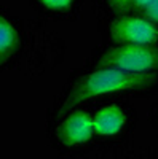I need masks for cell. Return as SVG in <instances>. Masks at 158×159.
Here are the masks:
<instances>
[{
	"mask_svg": "<svg viewBox=\"0 0 158 159\" xmlns=\"http://www.w3.org/2000/svg\"><path fill=\"white\" fill-rule=\"evenodd\" d=\"M40 2L48 7V8H53V10H62V8H67L72 5L74 0H40Z\"/></svg>",
	"mask_w": 158,
	"mask_h": 159,
	"instance_id": "obj_8",
	"label": "cell"
},
{
	"mask_svg": "<svg viewBox=\"0 0 158 159\" xmlns=\"http://www.w3.org/2000/svg\"><path fill=\"white\" fill-rule=\"evenodd\" d=\"M153 0H134L133 2V8H141V10H146Z\"/></svg>",
	"mask_w": 158,
	"mask_h": 159,
	"instance_id": "obj_10",
	"label": "cell"
},
{
	"mask_svg": "<svg viewBox=\"0 0 158 159\" xmlns=\"http://www.w3.org/2000/svg\"><path fill=\"white\" fill-rule=\"evenodd\" d=\"M144 15L147 16V19L158 22V0H153V2L144 10Z\"/></svg>",
	"mask_w": 158,
	"mask_h": 159,
	"instance_id": "obj_9",
	"label": "cell"
},
{
	"mask_svg": "<svg viewBox=\"0 0 158 159\" xmlns=\"http://www.w3.org/2000/svg\"><path fill=\"white\" fill-rule=\"evenodd\" d=\"M93 132V118L83 111H74L61 123L58 137L64 145H77L88 140Z\"/></svg>",
	"mask_w": 158,
	"mask_h": 159,
	"instance_id": "obj_4",
	"label": "cell"
},
{
	"mask_svg": "<svg viewBox=\"0 0 158 159\" xmlns=\"http://www.w3.org/2000/svg\"><path fill=\"white\" fill-rule=\"evenodd\" d=\"M110 37L117 43L152 45L158 37V32L147 19L136 16H123L112 22Z\"/></svg>",
	"mask_w": 158,
	"mask_h": 159,
	"instance_id": "obj_3",
	"label": "cell"
},
{
	"mask_svg": "<svg viewBox=\"0 0 158 159\" xmlns=\"http://www.w3.org/2000/svg\"><path fill=\"white\" fill-rule=\"evenodd\" d=\"M18 37L15 27L3 18L0 16V65L5 64L16 51Z\"/></svg>",
	"mask_w": 158,
	"mask_h": 159,
	"instance_id": "obj_6",
	"label": "cell"
},
{
	"mask_svg": "<svg viewBox=\"0 0 158 159\" xmlns=\"http://www.w3.org/2000/svg\"><path fill=\"white\" fill-rule=\"evenodd\" d=\"M99 69H120L131 73L158 70V48L149 45H120L104 51L96 61Z\"/></svg>",
	"mask_w": 158,
	"mask_h": 159,
	"instance_id": "obj_2",
	"label": "cell"
},
{
	"mask_svg": "<svg viewBox=\"0 0 158 159\" xmlns=\"http://www.w3.org/2000/svg\"><path fill=\"white\" fill-rule=\"evenodd\" d=\"M125 123L126 116L117 105L105 107L93 116V129L99 135H113L125 126Z\"/></svg>",
	"mask_w": 158,
	"mask_h": 159,
	"instance_id": "obj_5",
	"label": "cell"
},
{
	"mask_svg": "<svg viewBox=\"0 0 158 159\" xmlns=\"http://www.w3.org/2000/svg\"><path fill=\"white\" fill-rule=\"evenodd\" d=\"M133 2L134 0H110V5L118 13H126L133 8Z\"/></svg>",
	"mask_w": 158,
	"mask_h": 159,
	"instance_id": "obj_7",
	"label": "cell"
},
{
	"mask_svg": "<svg viewBox=\"0 0 158 159\" xmlns=\"http://www.w3.org/2000/svg\"><path fill=\"white\" fill-rule=\"evenodd\" d=\"M158 81V75L155 72L149 73H131L120 69H99L89 73L72 86L67 97L64 99L58 115H64L74 107L80 105L85 100H89L98 96L112 94L120 91L146 89Z\"/></svg>",
	"mask_w": 158,
	"mask_h": 159,
	"instance_id": "obj_1",
	"label": "cell"
}]
</instances>
